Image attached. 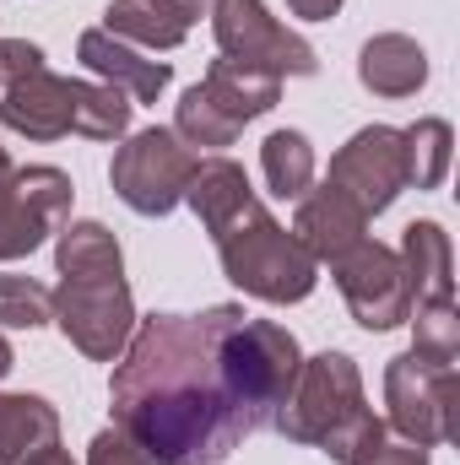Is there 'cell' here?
<instances>
[{
	"instance_id": "15",
	"label": "cell",
	"mask_w": 460,
	"mask_h": 465,
	"mask_svg": "<svg viewBox=\"0 0 460 465\" xmlns=\"http://www.w3.org/2000/svg\"><path fill=\"white\" fill-rule=\"evenodd\" d=\"M357 82L374 98H412L428 87V54L406 33H374L357 54Z\"/></svg>"
},
{
	"instance_id": "13",
	"label": "cell",
	"mask_w": 460,
	"mask_h": 465,
	"mask_svg": "<svg viewBox=\"0 0 460 465\" xmlns=\"http://www.w3.org/2000/svg\"><path fill=\"white\" fill-rule=\"evenodd\" d=\"M0 124L27 135V141H60L76 130V82L71 76H55V71H38L16 87H5V104H0Z\"/></svg>"
},
{
	"instance_id": "20",
	"label": "cell",
	"mask_w": 460,
	"mask_h": 465,
	"mask_svg": "<svg viewBox=\"0 0 460 465\" xmlns=\"http://www.w3.org/2000/svg\"><path fill=\"white\" fill-rule=\"evenodd\" d=\"M249 195H255V190H249V173H244L233 157H206V163H195V173H190V184H185V206L201 217L206 232L223 228Z\"/></svg>"
},
{
	"instance_id": "4",
	"label": "cell",
	"mask_w": 460,
	"mask_h": 465,
	"mask_svg": "<svg viewBox=\"0 0 460 465\" xmlns=\"http://www.w3.org/2000/svg\"><path fill=\"white\" fill-rule=\"evenodd\" d=\"M71 201H76L71 173H60L49 163L11 168L5 141H0V265L33 254L49 232L65 228Z\"/></svg>"
},
{
	"instance_id": "8",
	"label": "cell",
	"mask_w": 460,
	"mask_h": 465,
	"mask_svg": "<svg viewBox=\"0 0 460 465\" xmlns=\"http://www.w3.org/2000/svg\"><path fill=\"white\" fill-rule=\"evenodd\" d=\"M55 325L82 357L119 362L135 331V298L125 276H65L55 292Z\"/></svg>"
},
{
	"instance_id": "1",
	"label": "cell",
	"mask_w": 460,
	"mask_h": 465,
	"mask_svg": "<svg viewBox=\"0 0 460 465\" xmlns=\"http://www.w3.org/2000/svg\"><path fill=\"white\" fill-rule=\"evenodd\" d=\"M238 320V303L135 320L109 395L115 428L130 433L152 465H223L249 433H260L223 379V336Z\"/></svg>"
},
{
	"instance_id": "12",
	"label": "cell",
	"mask_w": 460,
	"mask_h": 465,
	"mask_svg": "<svg viewBox=\"0 0 460 465\" xmlns=\"http://www.w3.org/2000/svg\"><path fill=\"white\" fill-rule=\"evenodd\" d=\"M76 60H82L104 87H115V93L135 98V104H157V98L168 93V82H174V71H168L163 60H146L135 44H125L115 33H104V27H87V33L76 38Z\"/></svg>"
},
{
	"instance_id": "33",
	"label": "cell",
	"mask_w": 460,
	"mask_h": 465,
	"mask_svg": "<svg viewBox=\"0 0 460 465\" xmlns=\"http://www.w3.org/2000/svg\"><path fill=\"white\" fill-rule=\"evenodd\" d=\"M22 465H76V460H71V455H65L60 444H49V450H38V455H27Z\"/></svg>"
},
{
	"instance_id": "10",
	"label": "cell",
	"mask_w": 460,
	"mask_h": 465,
	"mask_svg": "<svg viewBox=\"0 0 460 465\" xmlns=\"http://www.w3.org/2000/svg\"><path fill=\"white\" fill-rule=\"evenodd\" d=\"M331 190H342L363 217H379L406 190V141L395 124H363L331 157Z\"/></svg>"
},
{
	"instance_id": "18",
	"label": "cell",
	"mask_w": 460,
	"mask_h": 465,
	"mask_svg": "<svg viewBox=\"0 0 460 465\" xmlns=\"http://www.w3.org/2000/svg\"><path fill=\"white\" fill-rule=\"evenodd\" d=\"M201 93L223 109V114L244 130L249 119L271 114L276 104H282V82L276 76H265V71H255V65H238V60H212V71H206V82H201Z\"/></svg>"
},
{
	"instance_id": "27",
	"label": "cell",
	"mask_w": 460,
	"mask_h": 465,
	"mask_svg": "<svg viewBox=\"0 0 460 465\" xmlns=\"http://www.w3.org/2000/svg\"><path fill=\"white\" fill-rule=\"evenodd\" d=\"M55 320V292L33 276H0V325L11 331H38Z\"/></svg>"
},
{
	"instance_id": "32",
	"label": "cell",
	"mask_w": 460,
	"mask_h": 465,
	"mask_svg": "<svg viewBox=\"0 0 460 465\" xmlns=\"http://www.w3.org/2000/svg\"><path fill=\"white\" fill-rule=\"evenodd\" d=\"M342 5H346V0H287V11H293V16H304V22H331Z\"/></svg>"
},
{
	"instance_id": "34",
	"label": "cell",
	"mask_w": 460,
	"mask_h": 465,
	"mask_svg": "<svg viewBox=\"0 0 460 465\" xmlns=\"http://www.w3.org/2000/svg\"><path fill=\"white\" fill-rule=\"evenodd\" d=\"M11 368H16V351H11V341H5V336H0V379H5Z\"/></svg>"
},
{
	"instance_id": "21",
	"label": "cell",
	"mask_w": 460,
	"mask_h": 465,
	"mask_svg": "<svg viewBox=\"0 0 460 465\" xmlns=\"http://www.w3.org/2000/svg\"><path fill=\"white\" fill-rule=\"evenodd\" d=\"M260 173L276 201H304L315 190V146L304 130H271L260 141Z\"/></svg>"
},
{
	"instance_id": "9",
	"label": "cell",
	"mask_w": 460,
	"mask_h": 465,
	"mask_svg": "<svg viewBox=\"0 0 460 465\" xmlns=\"http://www.w3.org/2000/svg\"><path fill=\"white\" fill-rule=\"evenodd\" d=\"M385 406H390V428L406 444H450L460 439V406H455V368H428L412 351L390 357L385 368Z\"/></svg>"
},
{
	"instance_id": "28",
	"label": "cell",
	"mask_w": 460,
	"mask_h": 465,
	"mask_svg": "<svg viewBox=\"0 0 460 465\" xmlns=\"http://www.w3.org/2000/svg\"><path fill=\"white\" fill-rule=\"evenodd\" d=\"M379 444H385V422L363 406V411L346 417L342 428H331V433L320 439V455H331L336 465H357L368 450H379Z\"/></svg>"
},
{
	"instance_id": "3",
	"label": "cell",
	"mask_w": 460,
	"mask_h": 465,
	"mask_svg": "<svg viewBox=\"0 0 460 465\" xmlns=\"http://www.w3.org/2000/svg\"><path fill=\"white\" fill-rule=\"evenodd\" d=\"M304 368V351L293 341V331H282L276 320H238L223 336V379L238 395V406L249 411L255 428H271L276 406L293 395Z\"/></svg>"
},
{
	"instance_id": "14",
	"label": "cell",
	"mask_w": 460,
	"mask_h": 465,
	"mask_svg": "<svg viewBox=\"0 0 460 465\" xmlns=\"http://www.w3.org/2000/svg\"><path fill=\"white\" fill-rule=\"evenodd\" d=\"M293 238L304 243V254L315 265H336L346 249H357L368 238V217L346 201L342 190L320 184L298 201V217H293Z\"/></svg>"
},
{
	"instance_id": "22",
	"label": "cell",
	"mask_w": 460,
	"mask_h": 465,
	"mask_svg": "<svg viewBox=\"0 0 460 465\" xmlns=\"http://www.w3.org/2000/svg\"><path fill=\"white\" fill-rule=\"evenodd\" d=\"M55 265H60V276H125L119 238L104 223H71V228H60Z\"/></svg>"
},
{
	"instance_id": "2",
	"label": "cell",
	"mask_w": 460,
	"mask_h": 465,
	"mask_svg": "<svg viewBox=\"0 0 460 465\" xmlns=\"http://www.w3.org/2000/svg\"><path fill=\"white\" fill-rule=\"evenodd\" d=\"M217 243V260H223V276H228L238 292L260 298V303H304L320 282V265L304 254V243L282 228L255 195L233 212L223 228H212Z\"/></svg>"
},
{
	"instance_id": "30",
	"label": "cell",
	"mask_w": 460,
	"mask_h": 465,
	"mask_svg": "<svg viewBox=\"0 0 460 465\" xmlns=\"http://www.w3.org/2000/svg\"><path fill=\"white\" fill-rule=\"evenodd\" d=\"M87 465H152V455H146L130 433L104 428V433L93 439V450H87Z\"/></svg>"
},
{
	"instance_id": "26",
	"label": "cell",
	"mask_w": 460,
	"mask_h": 465,
	"mask_svg": "<svg viewBox=\"0 0 460 465\" xmlns=\"http://www.w3.org/2000/svg\"><path fill=\"white\" fill-rule=\"evenodd\" d=\"M174 135H179L185 146H212V152H217V146H233V141H238L244 130H238V124H233V119L223 114V109H217V104H212L206 93H201V82H195V87H190V93L179 98V114H174Z\"/></svg>"
},
{
	"instance_id": "29",
	"label": "cell",
	"mask_w": 460,
	"mask_h": 465,
	"mask_svg": "<svg viewBox=\"0 0 460 465\" xmlns=\"http://www.w3.org/2000/svg\"><path fill=\"white\" fill-rule=\"evenodd\" d=\"M38 71H49L38 44H27V38H0V87H16V82H27V76H38Z\"/></svg>"
},
{
	"instance_id": "31",
	"label": "cell",
	"mask_w": 460,
	"mask_h": 465,
	"mask_svg": "<svg viewBox=\"0 0 460 465\" xmlns=\"http://www.w3.org/2000/svg\"><path fill=\"white\" fill-rule=\"evenodd\" d=\"M357 465H428V450H423V444H390V439H385L379 450H368Z\"/></svg>"
},
{
	"instance_id": "17",
	"label": "cell",
	"mask_w": 460,
	"mask_h": 465,
	"mask_svg": "<svg viewBox=\"0 0 460 465\" xmlns=\"http://www.w3.org/2000/svg\"><path fill=\"white\" fill-rule=\"evenodd\" d=\"M401 271H406V287H412V303H439V298H455V249H450V232L439 223H412L401 232Z\"/></svg>"
},
{
	"instance_id": "11",
	"label": "cell",
	"mask_w": 460,
	"mask_h": 465,
	"mask_svg": "<svg viewBox=\"0 0 460 465\" xmlns=\"http://www.w3.org/2000/svg\"><path fill=\"white\" fill-rule=\"evenodd\" d=\"M336 287H342L346 309L363 331H395L412 320V287L401 271V254L379 238H363L357 249H346L342 260L331 265Z\"/></svg>"
},
{
	"instance_id": "24",
	"label": "cell",
	"mask_w": 460,
	"mask_h": 465,
	"mask_svg": "<svg viewBox=\"0 0 460 465\" xmlns=\"http://www.w3.org/2000/svg\"><path fill=\"white\" fill-rule=\"evenodd\" d=\"M412 357L428 368H455L460 357V309L455 298L412 303Z\"/></svg>"
},
{
	"instance_id": "25",
	"label": "cell",
	"mask_w": 460,
	"mask_h": 465,
	"mask_svg": "<svg viewBox=\"0 0 460 465\" xmlns=\"http://www.w3.org/2000/svg\"><path fill=\"white\" fill-rule=\"evenodd\" d=\"M125 130H130V98L104 82H76V135L119 141Z\"/></svg>"
},
{
	"instance_id": "19",
	"label": "cell",
	"mask_w": 460,
	"mask_h": 465,
	"mask_svg": "<svg viewBox=\"0 0 460 465\" xmlns=\"http://www.w3.org/2000/svg\"><path fill=\"white\" fill-rule=\"evenodd\" d=\"M49 444H60V411L44 395H0V465H22Z\"/></svg>"
},
{
	"instance_id": "7",
	"label": "cell",
	"mask_w": 460,
	"mask_h": 465,
	"mask_svg": "<svg viewBox=\"0 0 460 465\" xmlns=\"http://www.w3.org/2000/svg\"><path fill=\"white\" fill-rule=\"evenodd\" d=\"M212 33H217V49L223 60L238 65H255L265 76H315L320 71V54L309 38H298L293 27H282L265 0H212Z\"/></svg>"
},
{
	"instance_id": "6",
	"label": "cell",
	"mask_w": 460,
	"mask_h": 465,
	"mask_svg": "<svg viewBox=\"0 0 460 465\" xmlns=\"http://www.w3.org/2000/svg\"><path fill=\"white\" fill-rule=\"evenodd\" d=\"M352 411H363V373L346 351H320V357H304L298 368V384L293 395L276 406L271 428L287 439V444H309L320 450V439L331 428H342Z\"/></svg>"
},
{
	"instance_id": "16",
	"label": "cell",
	"mask_w": 460,
	"mask_h": 465,
	"mask_svg": "<svg viewBox=\"0 0 460 465\" xmlns=\"http://www.w3.org/2000/svg\"><path fill=\"white\" fill-rule=\"evenodd\" d=\"M195 22L201 11L190 0H115L104 11V33H115L125 44H146V49H179Z\"/></svg>"
},
{
	"instance_id": "23",
	"label": "cell",
	"mask_w": 460,
	"mask_h": 465,
	"mask_svg": "<svg viewBox=\"0 0 460 465\" xmlns=\"http://www.w3.org/2000/svg\"><path fill=\"white\" fill-rule=\"evenodd\" d=\"M401 141H406V190H439L450 173V146H455L450 119H417L401 130Z\"/></svg>"
},
{
	"instance_id": "35",
	"label": "cell",
	"mask_w": 460,
	"mask_h": 465,
	"mask_svg": "<svg viewBox=\"0 0 460 465\" xmlns=\"http://www.w3.org/2000/svg\"><path fill=\"white\" fill-rule=\"evenodd\" d=\"M190 5H195V11H206V5H212V0H190Z\"/></svg>"
},
{
	"instance_id": "5",
	"label": "cell",
	"mask_w": 460,
	"mask_h": 465,
	"mask_svg": "<svg viewBox=\"0 0 460 465\" xmlns=\"http://www.w3.org/2000/svg\"><path fill=\"white\" fill-rule=\"evenodd\" d=\"M195 163H201V157H195L174 130L152 124V130H135V135L115 152L109 184H115V195L135 212V217H168V212L185 201V184H190Z\"/></svg>"
}]
</instances>
